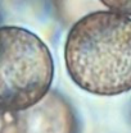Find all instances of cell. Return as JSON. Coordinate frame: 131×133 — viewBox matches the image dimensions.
Instances as JSON below:
<instances>
[{
  "mask_svg": "<svg viewBox=\"0 0 131 133\" xmlns=\"http://www.w3.org/2000/svg\"><path fill=\"white\" fill-rule=\"evenodd\" d=\"M54 76L49 48L21 27H0V108L25 110L44 99Z\"/></svg>",
  "mask_w": 131,
  "mask_h": 133,
  "instance_id": "2",
  "label": "cell"
},
{
  "mask_svg": "<svg viewBox=\"0 0 131 133\" xmlns=\"http://www.w3.org/2000/svg\"><path fill=\"white\" fill-rule=\"evenodd\" d=\"M109 10L131 16V0H100Z\"/></svg>",
  "mask_w": 131,
  "mask_h": 133,
  "instance_id": "3",
  "label": "cell"
},
{
  "mask_svg": "<svg viewBox=\"0 0 131 133\" xmlns=\"http://www.w3.org/2000/svg\"><path fill=\"white\" fill-rule=\"evenodd\" d=\"M67 72L80 88L100 96L131 90V18L112 10L76 22L64 46Z\"/></svg>",
  "mask_w": 131,
  "mask_h": 133,
  "instance_id": "1",
  "label": "cell"
}]
</instances>
